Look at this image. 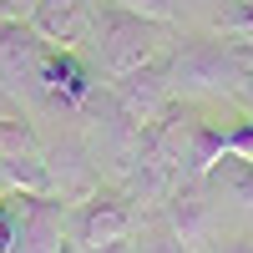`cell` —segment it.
Here are the masks:
<instances>
[{
    "instance_id": "13",
    "label": "cell",
    "mask_w": 253,
    "mask_h": 253,
    "mask_svg": "<svg viewBox=\"0 0 253 253\" xmlns=\"http://www.w3.org/2000/svg\"><path fill=\"white\" fill-rule=\"evenodd\" d=\"M213 31L223 41H238V46H253V0H233L218 20H213Z\"/></svg>"
},
{
    "instance_id": "20",
    "label": "cell",
    "mask_w": 253,
    "mask_h": 253,
    "mask_svg": "<svg viewBox=\"0 0 253 253\" xmlns=\"http://www.w3.org/2000/svg\"><path fill=\"white\" fill-rule=\"evenodd\" d=\"M66 253H81V248H71V243H66Z\"/></svg>"
},
{
    "instance_id": "16",
    "label": "cell",
    "mask_w": 253,
    "mask_h": 253,
    "mask_svg": "<svg viewBox=\"0 0 253 253\" xmlns=\"http://www.w3.org/2000/svg\"><path fill=\"white\" fill-rule=\"evenodd\" d=\"M137 253H187V248H182V243H177L172 233H167V228H157V233L147 238V243H142Z\"/></svg>"
},
{
    "instance_id": "4",
    "label": "cell",
    "mask_w": 253,
    "mask_h": 253,
    "mask_svg": "<svg viewBox=\"0 0 253 253\" xmlns=\"http://www.w3.org/2000/svg\"><path fill=\"white\" fill-rule=\"evenodd\" d=\"M132 223H137L132 198H126L122 187H96L86 203L71 208L66 238H71V248H81V253H101V248H117V243L132 238Z\"/></svg>"
},
{
    "instance_id": "14",
    "label": "cell",
    "mask_w": 253,
    "mask_h": 253,
    "mask_svg": "<svg viewBox=\"0 0 253 253\" xmlns=\"http://www.w3.org/2000/svg\"><path fill=\"white\" fill-rule=\"evenodd\" d=\"M122 10H137V15H152V20H172L177 15V0H112Z\"/></svg>"
},
{
    "instance_id": "10",
    "label": "cell",
    "mask_w": 253,
    "mask_h": 253,
    "mask_svg": "<svg viewBox=\"0 0 253 253\" xmlns=\"http://www.w3.org/2000/svg\"><path fill=\"white\" fill-rule=\"evenodd\" d=\"M46 112H81L96 91V81L86 71L81 51H56L51 46V61H46Z\"/></svg>"
},
{
    "instance_id": "5",
    "label": "cell",
    "mask_w": 253,
    "mask_h": 253,
    "mask_svg": "<svg viewBox=\"0 0 253 253\" xmlns=\"http://www.w3.org/2000/svg\"><path fill=\"white\" fill-rule=\"evenodd\" d=\"M162 228L172 233L187 253H208L223 233H218V203H213V187H208V177L198 182H177V193L167 198L162 208Z\"/></svg>"
},
{
    "instance_id": "17",
    "label": "cell",
    "mask_w": 253,
    "mask_h": 253,
    "mask_svg": "<svg viewBox=\"0 0 253 253\" xmlns=\"http://www.w3.org/2000/svg\"><path fill=\"white\" fill-rule=\"evenodd\" d=\"M208 253H253V233H238V238H218Z\"/></svg>"
},
{
    "instance_id": "1",
    "label": "cell",
    "mask_w": 253,
    "mask_h": 253,
    "mask_svg": "<svg viewBox=\"0 0 253 253\" xmlns=\"http://www.w3.org/2000/svg\"><path fill=\"white\" fill-rule=\"evenodd\" d=\"M172 46H177L172 20H152V15H137V10H122V5H112V0H101L91 51H96V61L112 76H126L137 66H152V61L172 56Z\"/></svg>"
},
{
    "instance_id": "18",
    "label": "cell",
    "mask_w": 253,
    "mask_h": 253,
    "mask_svg": "<svg viewBox=\"0 0 253 253\" xmlns=\"http://www.w3.org/2000/svg\"><path fill=\"white\" fill-rule=\"evenodd\" d=\"M5 5H10V10H15V5H36V0H5Z\"/></svg>"
},
{
    "instance_id": "9",
    "label": "cell",
    "mask_w": 253,
    "mask_h": 253,
    "mask_svg": "<svg viewBox=\"0 0 253 253\" xmlns=\"http://www.w3.org/2000/svg\"><path fill=\"white\" fill-rule=\"evenodd\" d=\"M46 167H51V193L61 203H86L101 187L96 182V167H91V152L76 137H61L56 147H46Z\"/></svg>"
},
{
    "instance_id": "12",
    "label": "cell",
    "mask_w": 253,
    "mask_h": 253,
    "mask_svg": "<svg viewBox=\"0 0 253 253\" xmlns=\"http://www.w3.org/2000/svg\"><path fill=\"white\" fill-rule=\"evenodd\" d=\"M20 157H46V142L36 137V122L26 112L0 117V162H20Z\"/></svg>"
},
{
    "instance_id": "2",
    "label": "cell",
    "mask_w": 253,
    "mask_h": 253,
    "mask_svg": "<svg viewBox=\"0 0 253 253\" xmlns=\"http://www.w3.org/2000/svg\"><path fill=\"white\" fill-rule=\"evenodd\" d=\"M167 66H172V91L177 96H228V101L243 96L238 51H233V41H223L218 31L177 36Z\"/></svg>"
},
{
    "instance_id": "7",
    "label": "cell",
    "mask_w": 253,
    "mask_h": 253,
    "mask_svg": "<svg viewBox=\"0 0 253 253\" xmlns=\"http://www.w3.org/2000/svg\"><path fill=\"white\" fill-rule=\"evenodd\" d=\"M15 253H66V223H71V203H61L56 193L46 198H31V193H15Z\"/></svg>"
},
{
    "instance_id": "11",
    "label": "cell",
    "mask_w": 253,
    "mask_h": 253,
    "mask_svg": "<svg viewBox=\"0 0 253 253\" xmlns=\"http://www.w3.org/2000/svg\"><path fill=\"white\" fill-rule=\"evenodd\" d=\"M208 187H213V193H223V198H233L243 213H253V162L223 152V157L213 162V172H208Z\"/></svg>"
},
{
    "instance_id": "8",
    "label": "cell",
    "mask_w": 253,
    "mask_h": 253,
    "mask_svg": "<svg viewBox=\"0 0 253 253\" xmlns=\"http://www.w3.org/2000/svg\"><path fill=\"white\" fill-rule=\"evenodd\" d=\"M31 26L56 51H86L91 36H96V5L91 0H36Z\"/></svg>"
},
{
    "instance_id": "6",
    "label": "cell",
    "mask_w": 253,
    "mask_h": 253,
    "mask_svg": "<svg viewBox=\"0 0 253 253\" xmlns=\"http://www.w3.org/2000/svg\"><path fill=\"white\" fill-rule=\"evenodd\" d=\"M117 101V112L132 122V126H152L167 107L177 101L172 91V66H167V56L152 61V66H137V71H126V76H112V91Z\"/></svg>"
},
{
    "instance_id": "15",
    "label": "cell",
    "mask_w": 253,
    "mask_h": 253,
    "mask_svg": "<svg viewBox=\"0 0 253 253\" xmlns=\"http://www.w3.org/2000/svg\"><path fill=\"white\" fill-rule=\"evenodd\" d=\"M228 152L243 157V162H253V117H243L238 126H228Z\"/></svg>"
},
{
    "instance_id": "19",
    "label": "cell",
    "mask_w": 253,
    "mask_h": 253,
    "mask_svg": "<svg viewBox=\"0 0 253 253\" xmlns=\"http://www.w3.org/2000/svg\"><path fill=\"white\" fill-rule=\"evenodd\" d=\"M0 193H10V187H5V172H0Z\"/></svg>"
},
{
    "instance_id": "3",
    "label": "cell",
    "mask_w": 253,
    "mask_h": 253,
    "mask_svg": "<svg viewBox=\"0 0 253 253\" xmlns=\"http://www.w3.org/2000/svg\"><path fill=\"white\" fill-rule=\"evenodd\" d=\"M46 61H51V46L31 20H0V91H5L15 107H46Z\"/></svg>"
}]
</instances>
